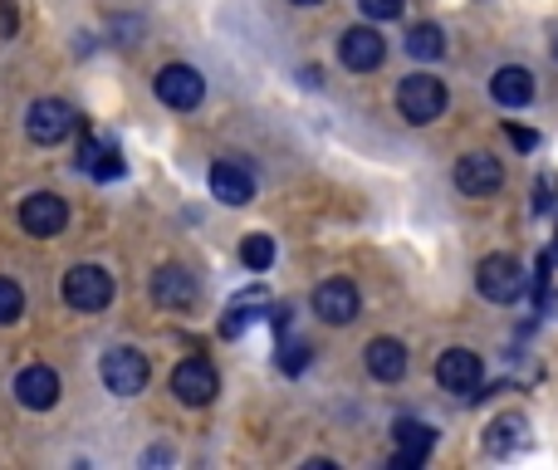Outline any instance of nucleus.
<instances>
[{"label": "nucleus", "mask_w": 558, "mask_h": 470, "mask_svg": "<svg viewBox=\"0 0 558 470\" xmlns=\"http://www.w3.org/2000/svg\"><path fill=\"white\" fill-rule=\"evenodd\" d=\"M397 113L407 118L411 127H426L446 113V84L431 74H407L397 84Z\"/></svg>", "instance_id": "1"}, {"label": "nucleus", "mask_w": 558, "mask_h": 470, "mask_svg": "<svg viewBox=\"0 0 558 470\" xmlns=\"http://www.w3.org/2000/svg\"><path fill=\"white\" fill-rule=\"evenodd\" d=\"M475 284H480V294H485L489 304H514L519 294H524L529 274H524V264H519L514 255H485L480 270H475Z\"/></svg>", "instance_id": "2"}, {"label": "nucleus", "mask_w": 558, "mask_h": 470, "mask_svg": "<svg viewBox=\"0 0 558 470\" xmlns=\"http://www.w3.org/2000/svg\"><path fill=\"white\" fill-rule=\"evenodd\" d=\"M64 304L78 313H98L113 304V274L98 270V264H74L64 274Z\"/></svg>", "instance_id": "3"}, {"label": "nucleus", "mask_w": 558, "mask_h": 470, "mask_svg": "<svg viewBox=\"0 0 558 470\" xmlns=\"http://www.w3.org/2000/svg\"><path fill=\"white\" fill-rule=\"evenodd\" d=\"M74 127H78V118H74V108H69L64 98H39V103H29V113H25V133L35 137L39 147L64 143Z\"/></svg>", "instance_id": "4"}, {"label": "nucleus", "mask_w": 558, "mask_h": 470, "mask_svg": "<svg viewBox=\"0 0 558 470\" xmlns=\"http://www.w3.org/2000/svg\"><path fill=\"white\" fill-rule=\"evenodd\" d=\"M103 382L113 397H137V392L147 387V378H152V368H147V358L137 348H113L103 352Z\"/></svg>", "instance_id": "5"}, {"label": "nucleus", "mask_w": 558, "mask_h": 470, "mask_svg": "<svg viewBox=\"0 0 558 470\" xmlns=\"http://www.w3.org/2000/svg\"><path fill=\"white\" fill-rule=\"evenodd\" d=\"M480 378H485V362H480V352L470 348H446L436 358V382L446 392H456V397H475L480 392Z\"/></svg>", "instance_id": "6"}, {"label": "nucleus", "mask_w": 558, "mask_h": 470, "mask_svg": "<svg viewBox=\"0 0 558 470\" xmlns=\"http://www.w3.org/2000/svg\"><path fill=\"white\" fill-rule=\"evenodd\" d=\"M456 186H460V196H470V201L495 196L499 186H505V166H499V157H489V152H466L456 162Z\"/></svg>", "instance_id": "7"}, {"label": "nucleus", "mask_w": 558, "mask_h": 470, "mask_svg": "<svg viewBox=\"0 0 558 470\" xmlns=\"http://www.w3.org/2000/svg\"><path fill=\"white\" fill-rule=\"evenodd\" d=\"M157 98H162L166 108H176V113H191V108L206 98V84H201V74H196V69L166 64L162 74H157Z\"/></svg>", "instance_id": "8"}, {"label": "nucleus", "mask_w": 558, "mask_h": 470, "mask_svg": "<svg viewBox=\"0 0 558 470\" xmlns=\"http://www.w3.org/2000/svg\"><path fill=\"white\" fill-rule=\"evenodd\" d=\"M172 392L186 407H206V401L221 392V378H215V368L206 358H186V362H176V372H172Z\"/></svg>", "instance_id": "9"}, {"label": "nucleus", "mask_w": 558, "mask_h": 470, "mask_svg": "<svg viewBox=\"0 0 558 470\" xmlns=\"http://www.w3.org/2000/svg\"><path fill=\"white\" fill-rule=\"evenodd\" d=\"M69 221V206L59 201L54 191H35L25 206H20V225H25L35 240H49V235H59Z\"/></svg>", "instance_id": "10"}, {"label": "nucleus", "mask_w": 558, "mask_h": 470, "mask_svg": "<svg viewBox=\"0 0 558 470\" xmlns=\"http://www.w3.org/2000/svg\"><path fill=\"white\" fill-rule=\"evenodd\" d=\"M15 397H20V407H29V411H49L59 401L54 368H45V362H29V368H20L15 372Z\"/></svg>", "instance_id": "11"}, {"label": "nucleus", "mask_w": 558, "mask_h": 470, "mask_svg": "<svg viewBox=\"0 0 558 470\" xmlns=\"http://www.w3.org/2000/svg\"><path fill=\"white\" fill-rule=\"evenodd\" d=\"M382 54H387V45H382L377 29H368V25L343 29V39H338V59H343L348 69L368 74V69H377V64H382Z\"/></svg>", "instance_id": "12"}, {"label": "nucleus", "mask_w": 558, "mask_h": 470, "mask_svg": "<svg viewBox=\"0 0 558 470\" xmlns=\"http://www.w3.org/2000/svg\"><path fill=\"white\" fill-rule=\"evenodd\" d=\"M313 313H319L323 323H352L358 319V289H352L348 280H323L319 289H313Z\"/></svg>", "instance_id": "13"}, {"label": "nucleus", "mask_w": 558, "mask_h": 470, "mask_svg": "<svg viewBox=\"0 0 558 470\" xmlns=\"http://www.w3.org/2000/svg\"><path fill=\"white\" fill-rule=\"evenodd\" d=\"M152 299L162 304V309H191L196 304L191 270H182V264H162V270L152 274Z\"/></svg>", "instance_id": "14"}, {"label": "nucleus", "mask_w": 558, "mask_h": 470, "mask_svg": "<svg viewBox=\"0 0 558 470\" xmlns=\"http://www.w3.org/2000/svg\"><path fill=\"white\" fill-rule=\"evenodd\" d=\"M431 446H436V431H431L426 421H397V456H392V466L417 470L421 460L431 456Z\"/></svg>", "instance_id": "15"}, {"label": "nucleus", "mask_w": 558, "mask_h": 470, "mask_svg": "<svg viewBox=\"0 0 558 470\" xmlns=\"http://www.w3.org/2000/svg\"><path fill=\"white\" fill-rule=\"evenodd\" d=\"M211 196L221 206H245L255 196V176L240 162H215L211 166Z\"/></svg>", "instance_id": "16"}, {"label": "nucleus", "mask_w": 558, "mask_h": 470, "mask_svg": "<svg viewBox=\"0 0 558 470\" xmlns=\"http://www.w3.org/2000/svg\"><path fill=\"white\" fill-rule=\"evenodd\" d=\"M524 446H529V421L519 417V411H505V417H495L485 426V450L489 456H519Z\"/></svg>", "instance_id": "17"}, {"label": "nucleus", "mask_w": 558, "mask_h": 470, "mask_svg": "<svg viewBox=\"0 0 558 470\" xmlns=\"http://www.w3.org/2000/svg\"><path fill=\"white\" fill-rule=\"evenodd\" d=\"M255 319H270V294H264V289L235 294L231 309H225V319H221V333H225V338H240Z\"/></svg>", "instance_id": "18"}, {"label": "nucleus", "mask_w": 558, "mask_h": 470, "mask_svg": "<svg viewBox=\"0 0 558 470\" xmlns=\"http://www.w3.org/2000/svg\"><path fill=\"white\" fill-rule=\"evenodd\" d=\"M78 172H88L94 182H113V176H123V157L103 137H84L78 143Z\"/></svg>", "instance_id": "19"}, {"label": "nucleus", "mask_w": 558, "mask_h": 470, "mask_svg": "<svg viewBox=\"0 0 558 470\" xmlns=\"http://www.w3.org/2000/svg\"><path fill=\"white\" fill-rule=\"evenodd\" d=\"M489 98H495L499 108H524L529 98H534V74L519 64H505L495 78H489Z\"/></svg>", "instance_id": "20"}, {"label": "nucleus", "mask_w": 558, "mask_h": 470, "mask_svg": "<svg viewBox=\"0 0 558 470\" xmlns=\"http://www.w3.org/2000/svg\"><path fill=\"white\" fill-rule=\"evenodd\" d=\"M368 372L377 382H397L407 372V348L397 338H372L368 343Z\"/></svg>", "instance_id": "21"}, {"label": "nucleus", "mask_w": 558, "mask_h": 470, "mask_svg": "<svg viewBox=\"0 0 558 470\" xmlns=\"http://www.w3.org/2000/svg\"><path fill=\"white\" fill-rule=\"evenodd\" d=\"M407 54L411 59H441L446 54V35L436 25H411L407 29Z\"/></svg>", "instance_id": "22"}, {"label": "nucleus", "mask_w": 558, "mask_h": 470, "mask_svg": "<svg viewBox=\"0 0 558 470\" xmlns=\"http://www.w3.org/2000/svg\"><path fill=\"white\" fill-rule=\"evenodd\" d=\"M240 264L245 270H270L274 264V240L270 235H245L240 240Z\"/></svg>", "instance_id": "23"}, {"label": "nucleus", "mask_w": 558, "mask_h": 470, "mask_svg": "<svg viewBox=\"0 0 558 470\" xmlns=\"http://www.w3.org/2000/svg\"><path fill=\"white\" fill-rule=\"evenodd\" d=\"M25 313V294L15 280H0V323H15Z\"/></svg>", "instance_id": "24"}, {"label": "nucleus", "mask_w": 558, "mask_h": 470, "mask_svg": "<svg viewBox=\"0 0 558 470\" xmlns=\"http://www.w3.org/2000/svg\"><path fill=\"white\" fill-rule=\"evenodd\" d=\"M303 362H309V343H299V338H280V368L289 372H303Z\"/></svg>", "instance_id": "25"}, {"label": "nucleus", "mask_w": 558, "mask_h": 470, "mask_svg": "<svg viewBox=\"0 0 558 470\" xmlns=\"http://www.w3.org/2000/svg\"><path fill=\"white\" fill-rule=\"evenodd\" d=\"M358 5L368 20H397L401 15V0H358Z\"/></svg>", "instance_id": "26"}, {"label": "nucleus", "mask_w": 558, "mask_h": 470, "mask_svg": "<svg viewBox=\"0 0 558 470\" xmlns=\"http://www.w3.org/2000/svg\"><path fill=\"white\" fill-rule=\"evenodd\" d=\"M554 206V176H538V186H534V211H548Z\"/></svg>", "instance_id": "27"}, {"label": "nucleus", "mask_w": 558, "mask_h": 470, "mask_svg": "<svg viewBox=\"0 0 558 470\" xmlns=\"http://www.w3.org/2000/svg\"><path fill=\"white\" fill-rule=\"evenodd\" d=\"M505 133H509V143H514V147H524V152H529V147H538V137L529 133V127H514V123H509Z\"/></svg>", "instance_id": "28"}, {"label": "nucleus", "mask_w": 558, "mask_h": 470, "mask_svg": "<svg viewBox=\"0 0 558 470\" xmlns=\"http://www.w3.org/2000/svg\"><path fill=\"white\" fill-rule=\"evenodd\" d=\"M294 5H319V0H294Z\"/></svg>", "instance_id": "29"}, {"label": "nucleus", "mask_w": 558, "mask_h": 470, "mask_svg": "<svg viewBox=\"0 0 558 470\" xmlns=\"http://www.w3.org/2000/svg\"><path fill=\"white\" fill-rule=\"evenodd\" d=\"M554 59H558V39H554Z\"/></svg>", "instance_id": "30"}, {"label": "nucleus", "mask_w": 558, "mask_h": 470, "mask_svg": "<svg viewBox=\"0 0 558 470\" xmlns=\"http://www.w3.org/2000/svg\"><path fill=\"white\" fill-rule=\"evenodd\" d=\"M554 313H558V294H554Z\"/></svg>", "instance_id": "31"}, {"label": "nucleus", "mask_w": 558, "mask_h": 470, "mask_svg": "<svg viewBox=\"0 0 558 470\" xmlns=\"http://www.w3.org/2000/svg\"><path fill=\"white\" fill-rule=\"evenodd\" d=\"M554 255H558V250H554Z\"/></svg>", "instance_id": "32"}]
</instances>
